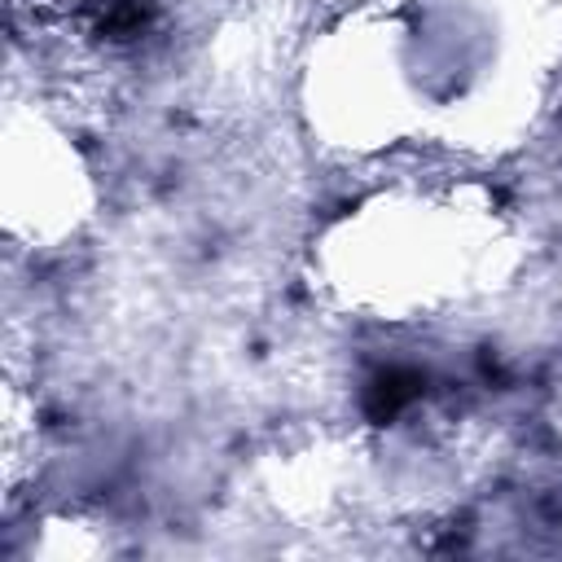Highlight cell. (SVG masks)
<instances>
[{"mask_svg":"<svg viewBox=\"0 0 562 562\" xmlns=\"http://www.w3.org/2000/svg\"><path fill=\"white\" fill-rule=\"evenodd\" d=\"M562 75V0H360L303 61V119L321 145L373 158L435 145L518 149Z\"/></svg>","mask_w":562,"mask_h":562,"instance_id":"1","label":"cell"},{"mask_svg":"<svg viewBox=\"0 0 562 562\" xmlns=\"http://www.w3.org/2000/svg\"><path fill=\"white\" fill-rule=\"evenodd\" d=\"M522 224L479 176H395L321 224L307 277L321 303L382 325L439 321L514 281Z\"/></svg>","mask_w":562,"mask_h":562,"instance_id":"2","label":"cell"},{"mask_svg":"<svg viewBox=\"0 0 562 562\" xmlns=\"http://www.w3.org/2000/svg\"><path fill=\"white\" fill-rule=\"evenodd\" d=\"M4 233L31 250H53L83 228L97 202V184L79 145L40 105L9 101L4 154H0Z\"/></svg>","mask_w":562,"mask_h":562,"instance_id":"3","label":"cell"}]
</instances>
